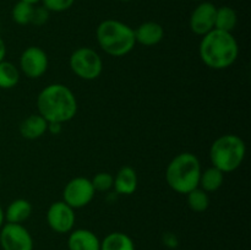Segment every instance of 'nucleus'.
<instances>
[{
	"instance_id": "bb28decb",
	"label": "nucleus",
	"mask_w": 251,
	"mask_h": 250,
	"mask_svg": "<svg viewBox=\"0 0 251 250\" xmlns=\"http://www.w3.org/2000/svg\"><path fill=\"white\" fill-rule=\"evenodd\" d=\"M63 131V124L60 123H48V132L53 135H59Z\"/></svg>"
},
{
	"instance_id": "412c9836",
	"label": "nucleus",
	"mask_w": 251,
	"mask_h": 250,
	"mask_svg": "<svg viewBox=\"0 0 251 250\" xmlns=\"http://www.w3.org/2000/svg\"><path fill=\"white\" fill-rule=\"evenodd\" d=\"M36 5L28 4L25 1H17L14 5L11 10V17L12 21L15 24L20 25V26H26V25L32 24V19H33V12Z\"/></svg>"
},
{
	"instance_id": "dca6fc26",
	"label": "nucleus",
	"mask_w": 251,
	"mask_h": 250,
	"mask_svg": "<svg viewBox=\"0 0 251 250\" xmlns=\"http://www.w3.org/2000/svg\"><path fill=\"white\" fill-rule=\"evenodd\" d=\"M32 213V205L26 199H16L7 206L4 211V217L6 223H19L22 225L29 218Z\"/></svg>"
},
{
	"instance_id": "a211bd4d",
	"label": "nucleus",
	"mask_w": 251,
	"mask_h": 250,
	"mask_svg": "<svg viewBox=\"0 0 251 250\" xmlns=\"http://www.w3.org/2000/svg\"><path fill=\"white\" fill-rule=\"evenodd\" d=\"M223 181H225V173L212 166L201 173L199 188H201L208 194L215 193L223 185Z\"/></svg>"
},
{
	"instance_id": "423d86ee",
	"label": "nucleus",
	"mask_w": 251,
	"mask_h": 250,
	"mask_svg": "<svg viewBox=\"0 0 251 250\" xmlns=\"http://www.w3.org/2000/svg\"><path fill=\"white\" fill-rule=\"evenodd\" d=\"M71 71L85 81L96 80L103 71V60L92 48L81 47L73 51L69 59Z\"/></svg>"
},
{
	"instance_id": "a878e982",
	"label": "nucleus",
	"mask_w": 251,
	"mask_h": 250,
	"mask_svg": "<svg viewBox=\"0 0 251 250\" xmlns=\"http://www.w3.org/2000/svg\"><path fill=\"white\" fill-rule=\"evenodd\" d=\"M162 240H163V244L166 245V247L171 248V249H176L179 244V240H178V238H176V235L173 234V233H169V232L166 233V234L163 235Z\"/></svg>"
},
{
	"instance_id": "6ab92c4d",
	"label": "nucleus",
	"mask_w": 251,
	"mask_h": 250,
	"mask_svg": "<svg viewBox=\"0 0 251 250\" xmlns=\"http://www.w3.org/2000/svg\"><path fill=\"white\" fill-rule=\"evenodd\" d=\"M238 24V15L233 7L223 5V6L217 7L216 10V20H215V28L220 31L230 32L235 28Z\"/></svg>"
},
{
	"instance_id": "f3484780",
	"label": "nucleus",
	"mask_w": 251,
	"mask_h": 250,
	"mask_svg": "<svg viewBox=\"0 0 251 250\" xmlns=\"http://www.w3.org/2000/svg\"><path fill=\"white\" fill-rule=\"evenodd\" d=\"M100 250H135V243L123 232H112L100 242Z\"/></svg>"
},
{
	"instance_id": "4468645a",
	"label": "nucleus",
	"mask_w": 251,
	"mask_h": 250,
	"mask_svg": "<svg viewBox=\"0 0 251 250\" xmlns=\"http://www.w3.org/2000/svg\"><path fill=\"white\" fill-rule=\"evenodd\" d=\"M139 179L136 171L130 166H124L118 171L114 176L113 188L120 195H131L136 191Z\"/></svg>"
},
{
	"instance_id": "473e14b6",
	"label": "nucleus",
	"mask_w": 251,
	"mask_h": 250,
	"mask_svg": "<svg viewBox=\"0 0 251 250\" xmlns=\"http://www.w3.org/2000/svg\"><path fill=\"white\" fill-rule=\"evenodd\" d=\"M0 183H1V178H0Z\"/></svg>"
},
{
	"instance_id": "f257e3e1",
	"label": "nucleus",
	"mask_w": 251,
	"mask_h": 250,
	"mask_svg": "<svg viewBox=\"0 0 251 250\" xmlns=\"http://www.w3.org/2000/svg\"><path fill=\"white\" fill-rule=\"evenodd\" d=\"M38 114L48 123H64L74 119L77 113V100L73 91L63 83H50L37 97Z\"/></svg>"
},
{
	"instance_id": "20e7f679",
	"label": "nucleus",
	"mask_w": 251,
	"mask_h": 250,
	"mask_svg": "<svg viewBox=\"0 0 251 250\" xmlns=\"http://www.w3.org/2000/svg\"><path fill=\"white\" fill-rule=\"evenodd\" d=\"M201 164L196 154L181 152L176 154L166 169V180L169 188L178 194H188L199 186Z\"/></svg>"
},
{
	"instance_id": "aec40b11",
	"label": "nucleus",
	"mask_w": 251,
	"mask_h": 250,
	"mask_svg": "<svg viewBox=\"0 0 251 250\" xmlns=\"http://www.w3.org/2000/svg\"><path fill=\"white\" fill-rule=\"evenodd\" d=\"M20 69L14 63L2 60L0 63V88L10 90L17 86L20 81Z\"/></svg>"
},
{
	"instance_id": "ddd939ff",
	"label": "nucleus",
	"mask_w": 251,
	"mask_h": 250,
	"mask_svg": "<svg viewBox=\"0 0 251 250\" xmlns=\"http://www.w3.org/2000/svg\"><path fill=\"white\" fill-rule=\"evenodd\" d=\"M69 250H100V240L92 230L73 229L68 238Z\"/></svg>"
},
{
	"instance_id": "2f4dec72",
	"label": "nucleus",
	"mask_w": 251,
	"mask_h": 250,
	"mask_svg": "<svg viewBox=\"0 0 251 250\" xmlns=\"http://www.w3.org/2000/svg\"><path fill=\"white\" fill-rule=\"evenodd\" d=\"M194 1H198V2H201V1H205V0H194Z\"/></svg>"
},
{
	"instance_id": "cd10ccee",
	"label": "nucleus",
	"mask_w": 251,
	"mask_h": 250,
	"mask_svg": "<svg viewBox=\"0 0 251 250\" xmlns=\"http://www.w3.org/2000/svg\"><path fill=\"white\" fill-rule=\"evenodd\" d=\"M5 56H6V44H5L4 39L0 37V63L5 60Z\"/></svg>"
},
{
	"instance_id": "4be33fe9",
	"label": "nucleus",
	"mask_w": 251,
	"mask_h": 250,
	"mask_svg": "<svg viewBox=\"0 0 251 250\" xmlns=\"http://www.w3.org/2000/svg\"><path fill=\"white\" fill-rule=\"evenodd\" d=\"M186 201L194 212H205L210 207V195L199 186L186 194Z\"/></svg>"
},
{
	"instance_id": "5701e85b",
	"label": "nucleus",
	"mask_w": 251,
	"mask_h": 250,
	"mask_svg": "<svg viewBox=\"0 0 251 250\" xmlns=\"http://www.w3.org/2000/svg\"><path fill=\"white\" fill-rule=\"evenodd\" d=\"M93 189L95 191H100V193H105V191L110 190L114 184V176L108 172H100L96 174L92 179H91Z\"/></svg>"
},
{
	"instance_id": "1a4fd4ad",
	"label": "nucleus",
	"mask_w": 251,
	"mask_h": 250,
	"mask_svg": "<svg viewBox=\"0 0 251 250\" xmlns=\"http://www.w3.org/2000/svg\"><path fill=\"white\" fill-rule=\"evenodd\" d=\"M76 215L75 210L68 203L61 201H55L51 203L47 211V222L51 230L59 234L70 233L75 225Z\"/></svg>"
},
{
	"instance_id": "9b49d317",
	"label": "nucleus",
	"mask_w": 251,
	"mask_h": 250,
	"mask_svg": "<svg viewBox=\"0 0 251 250\" xmlns=\"http://www.w3.org/2000/svg\"><path fill=\"white\" fill-rule=\"evenodd\" d=\"M216 10L217 6L211 1L205 0L199 2L198 6L191 12L189 20V26L193 33L202 37L215 28Z\"/></svg>"
},
{
	"instance_id": "7c9ffc66",
	"label": "nucleus",
	"mask_w": 251,
	"mask_h": 250,
	"mask_svg": "<svg viewBox=\"0 0 251 250\" xmlns=\"http://www.w3.org/2000/svg\"><path fill=\"white\" fill-rule=\"evenodd\" d=\"M118 1H123V2H127V1H132V0H118Z\"/></svg>"
},
{
	"instance_id": "6e6552de",
	"label": "nucleus",
	"mask_w": 251,
	"mask_h": 250,
	"mask_svg": "<svg viewBox=\"0 0 251 250\" xmlns=\"http://www.w3.org/2000/svg\"><path fill=\"white\" fill-rule=\"evenodd\" d=\"M2 250H33V238L26 227L19 223H4L0 228Z\"/></svg>"
},
{
	"instance_id": "39448f33",
	"label": "nucleus",
	"mask_w": 251,
	"mask_h": 250,
	"mask_svg": "<svg viewBox=\"0 0 251 250\" xmlns=\"http://www.w3.org/2000/svg\"><path fill=\"white\" fill-rule=\"evenodd\" d=\"M247 154L244 140L234 134H226L213 141L210 149V159L213 167L223 173L234 172L242 166Z\"/></svg>"
},
{
	"instance_id": "f03ea898",
	"label": "nucleus",
	"mask_w": 251,
	"mask_h": 250,
	"mask_svg": "<svg viewBox=\"0 0 251 250\" xmlns=\"http://www.w3.org/2000/svg\"><path fill=\"white\" fill-rule=\"evenodd\" d=\"M199 54L206 66L213 70L230 68L239 55V46L230 32L213 28L202 36Z\"/></svg>"
},
{
	"instance_id": "393cba45",
	"label": "nucleus",
	"mask_w": 251,
	"mask_h": 250,
	"mask_svg": "<svg viewBox=\"0 0 251 250\" xmlns=\"http://www.w3.org/2000/svg\"><path fill=\"white\" fill-rule=\"evenodd\" d=\"M49 19V11L43 6H36L33 12V19H32V24L36 26H42L46 24Z\"/></svg>"
},
{
	"instance_id": "f8f14e48",
	"label": "nucleus",
	"mask_w": 251,
	"mask_h": 250,
	"mask_svg": "<svg viewBox=\"0 0 251 250\" xmlns=\"http://www.w3.org/2000/svg\"><path fill=\"white\" fill-rule=\"evenodd\" d=\"M136 43L145 47H153L161 43L164 38V29L161 24L146 21L134 29Z\"/></svg>"
},
{
	"instance_id": "2eb2a0df",
	"label": "nucleus",
	"mask_w": 251,
	"mask_h": 250,
	"mask_svg": "<svg viewBox=\"0 0 251 250\" xmlns=\"http://www.w3.org/2000/svg\"><path fill=\"white\" fill-rule=\"evenodd\" d=\"M48 132V122L39 114L25 118L20 124V134L27 140H37Z\"/></svg>"
},
{
	"instance_id": "b1692460",
	"label": "nucleus",
	"mask_w": 251,
	"mask_h": 250,
	"mask_svg": "<svg viewBox=\"0 0 251 250\" xmlns=\"http://www.w3.org/2000/svg\"><path fill=\"white\" fill-rule=\"evenodd\" d=\"M41 2L49 12H64L73 7L75 0H41Z\"/></svg>"
},
{
	"instance_id": "c85d7f7f",
	"label": "nucleus",
	"mask_w": 251,
	"mask_h": 250,
	"mask_svg": "<svg viewBox=\"0 0 251 250\" xmlns=\"http://www.w3.org/2000/svg\"><path fill=\"white\" fill-rule=\"evenodd\" d=\"M5 222V217H4V210H2L1 205H0V228L2 227V225H4Z\"/></svg>"
},
{
	"instance_id": "0eeeda50",
	"label": "nucleus",
	"mask_w": 251,
	"mask_h": 250,
	"mask_svg": "<svg viewBox=\"0 0 251 250\" xmlns=\"http://www.w3.org/2000/svg\"><path fill=\"white\" fill-rule=\"evenodd\" d=\"M95 193L91 179L85 176H76L66 183L63 191V201L71 206L74 210L82 208L93 200Z\"/></svg>"
},
{
	"instance_id": "7ed1b4c3",
	"label": "nucleus",
	"mask_w": 251,
	"mask_h": 250,
	"mask_svg": "<svg viewBox=\"0 0 251 250\" xmlns=\"http://www.w3.org/2000/svg\"><path fill=\"white\" fill-rule=\"evenodd\" d=\"M96 38L105 54L117 58L127 55L136 46L134 28L114 19H107L98 25Z\"/></svg>"
},
{
	"instance_id": "c756f323",
	"label": "nucleus",
	"mask_w": 251,
	"mask_h": 250,
	"mask_svg": "<svg viewBox=\"0 0 251 250\" xmlns=\"http://www.w3.org/2000/svg\"><path fill=\"white\" fill-rule=\"evenodd\" d=\"M20 1H25V2H28V4L36 5L38 4V2H41V0H20Z\"/></svg>"
},
{
	"instance_id": "9d476101",
	"label": "nucleus",
	"mask_w": 251,
	"mask_h": 250,
	"mask_svg": "<svg viewBox=\"0 0 251 250\" xmlns=\"http://www.w3.org/2000/svg\"><path fill=\"white\" fill-rule=\"evenodd\" d=\"M48 55L42 48L31 46L20 56V70L28 78H39L48 70Z\"/></svg>"
}]
</instances>
